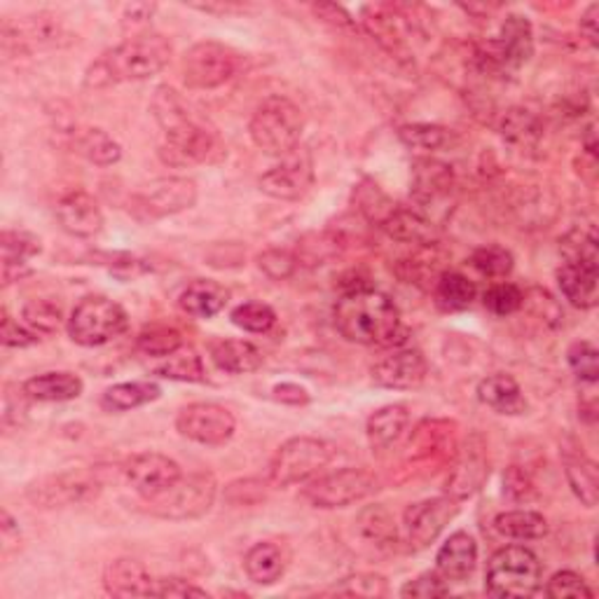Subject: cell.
<instances>
[{
	"label": "cell",
	"mask_w": 599,
	"mask_h": 599,
	"mask_svg": "<svg viewBox=\"0 0 599 599\" xmlns=\"http://www.w3.org/2000/svg\"><path fill=\"white\" fill-rule=\"evenodd\" d=\"M151 110L165 134V145H161L165 161L197 165V161H216L225 155V145L216 129L194 116V110L173 87H157Z\"/></svg>",
	"instance_id": "obj_1"
},
{
	"label": "cell",
	"mask_w": 599,
	"mask_h": 599,
	"mask_svg": "<svg viewBox=\"0 0 599 599\" xmlns=\"http://www.w3.org/2000/svg\"><path fill=\"white\" fill-rule=\"evenodd\" d=\"M335 328L349 343L388 347L400 331V310L392 298L372 286L343 290L335 304Z\"/></svg>",
	"instance_id": "obj_2"
},
{
	"label": "cell",
	"mask_w": 599,
	"mask_h": 599,
	"mask_svg": "<svg viewBox=\"0 0 599 599\" xmlns=\"http://www.w3.org/2000/svg\"><path fill=\"white\" fill-rule=\"evenodd\" d=\"M171 55H173V47L169 38H165L161 34H153V31H148V34L129 36L124 43L104 52L92 63L85 75V85L101 89L110 85L151 80L159 71L167 69Z\"/></svg>",
	"instance_id": "obj_3"
},
{
	"label": "cell",
	"mask_w": 599,
	"mask_h": 599,
	"mask_svg": "<svg viewBox=\"0 0 599 599\" xmlns=\"http://www.w3.org/2000/svg\"><path fill=\"white\" fill-rule=\"evenodd\" d=\"M302 129V110L288 96H269V99L255 108L249 122V134L255 148H261L272 157H286L288 153L300 148Z\"/></svg>",
	"instance_id": "obj_4"
},
{
	"label": "cell",
	"mask_w": 599,
	"mask_h": 599,
	"mask_svg": "<svg viewBox=\"0 0 599 599\" xmlns=\"http://www.w3.org/2000/svg\"><path fill=\"white\" fill-rule=\"evenodd\" d=\"M543 566L525 546L496 550L484 574V590L494 597H531L541 590Z\"/></svg>",
	"instance_id": "obj_5"
},
{
	"label": "cell",
	"mask_w": 599,
	"mask_h": 599,
	"mask_svg": "<svg viewBox=\"0 0 599 599\" xmlns=\"http://www.w3.org/2000/svg\"><path fill=\"white\" fill-rule=\"evenodd\" d=\"M335 457V447L312 435L286 441L269 462V482L274 488H290L316 478Z\"/></svg>",
	"instance_id": "obj_6"
},
{
	"label": "cell",
	"mask_w": 599,
	"mask_h": 599,
	"mask_svg": "<svg viewBox=\"0 0 599 599\" xmlns=\"http://www.w3.org/2000/svg\"><path fill=\"white\" fill-rule=\"evenodd\" d=\"M129 316L124 307L104 296H87L75 304L69 319V335L80 347H104L124 335Z\"/></svg>",
	"instance_id": "obj_7"
},
{
	"label": "cell",
	"mask_w": 599,
	"mask_h": 599,
	"mask_svg": "<svg viewBox=\"0 0 599 599\" xmlns=\"http://www.w3.org/2000/svg\"><path fill=\"white\" fill-rule=\"evenodd\" d=\"M380 490V480L375 474L366 471V468H339V471H331L316 476L310 480V484L302 490V499L314 508H347L351 504L368 499Z\"/></svg>",
	"instance_id": "obj_8"
},
{
	"label": "cell",
	"mask_w": 599,
	"mask_h": 599,
	"mask_svg": "<svg viewBox=\"0 0 599 599\" xmlns=\"http://www.w3.org/2000/svg\"><path fill=\"white\" fill-rule=\"evenodd\" d=\"M241 55L218 40L194 43L183 55L181 73L190 89H216L239 73Z\"/></svg>",
	"instance_id": "obj_9"
},
{
	"label": "cell",
	"mask_w": 599,
	"mask_h": 599,
	"mask_svg": "<svg viewBox=\"0 0 599 599\" xmlns=\"http://www.w3.org/2000/svg\"><path fill=\"white\" fill-rule=\"evenodd\" d=\"M218 484L212 474H190L178 480L173 488L159 494L148 504V511L165 520H194L212 511L216 501Z\"/></svg>",
	"instance_id": "obj_10"
},
{
	"label": "cell",
	"mask_w": 599,
	"mask_h": 599,
	"mask_svg": "<svg viewBox=\"0 0 599 599\" xmlns=\"http://www.w3.org/2000/svg\"><path fill=\"white\" fill-rule=\"evenodd\" d=\"M534 55V28L523 14H508L499 34L482 47L480 59L492 71H515L525 67Z\"/></svg>",
	"instance_id": "obj_11"
},
{
	"label": "cell",
	"mask_w": 599,
	"mask_h": 599,
	"mask_svg": "<svg viewBox=\"0 0 599 599\" xmlns=\"http://www.w3.org/2000/svg\"><path fill=\"white\" fill-rule=\"evenodd\" d=\"M176 431L192 443L216 447L232 439L237 419L218 403H190L176 415Z\"/></svg>",
	"instance_id": "obj_12"
},
{
	"label": "cell",
	"mask_w": 599,
	"mask_h": 599,
	"mask_svg": "<svg viewBox=\"0 0 599 599\" xmlns=\"http://www.w3.org/2000/svg\"><path fill=\"white\" fill-rule=\"evenodd\" d=\"M314 185V159L304 148L281 157L279 165L261 176V190L272 200L296 202Z\"/></svg>",
	"instance_id": "obj_13"
},
{
	"label": "cell",
	"mask_w": 599,
	"mask_h": 599,
	"mask_svg": "<svg viewBox=\"0 0 599 599\" xmlns=\"http://www.w3.org/2000/svg\"><path fill=\"white\" fill-rule=\"evenodd\" d=\"M457 513H459V501L447 494L412 504L406 511V515H403V527H406V539L410 548L415 550L429 548L435 539L441 537V531L455 520Z\"/></svg>",
	"instance_id": "obj_14"
},
{
	"label": "cell",
	"mask_w": 599,
	"mask_h": 599,
	"mask_svg": "<svg viewBox=\"0 0 599 599\" xmlns=\"http://www.w3.org/2000/svg\"><path fill=\"white\" fill-rule=\"evenodd\" d=\"M124 478L132 484V490L143 499L151 501L165 494L169 488L183 478L181 466L159 452H141V455L129 457L124 462Z\"/></svg>",
	"instance_id": "obj_15"
},
{
	"label": "cell",
	"mask_w": 599,
	"mask_h": 599,
	"mask_svg": "<svg viewBox=\"0 0 599 599\" xmlns=\"http://www.w3.org/2000/svg\"><path fill=\"white\" fill-rule=\"evenodd\" d=\"M197 202V183L183 176L159 178L136 197V212L145 218H167L194 206Z\"/></svg>",
	"instance_id": "obj_16"
},
{
	"label": "cell",
	"mask_w": 599,
	"mask_h": 599,
	"mask_svg": "<svg viewBox=\"0 0 599 599\" xmlns=\"http://www.w3.org/2000/svg\"><path fill=\"white\" fill-rule=\"evenodd\" d=\"M101 490V482L96 480L92 471H69L61 476L45 478L43 482H36L34 488L28 490V496L34 499V504L43 508H61L80 504V501H87L96 496Z\"/></svg>",
	"instance_id": "obj_17"
},
{
	"label": "cell",
	"mask_w": 599,
	"mask_h": 599,
	"mask_svg": "<svg viewBox=\"0 0 599 599\" xmlns=\"http://www.w3.org/2000/svg\"><path fill=\"white\" fill-rule=\"evenodd\" d=\"M372 382L382 388H396V392H406V388H417L429 375V363L424 354L410 347H398L392 354L382 356V359L370 370Z\"/></svg>",
	"instance_id": "obj_18"
},
{
	"label": "cell",
	"mask_w": 599,
	"mask_h": 599,
	"mask_svg": "<svg viewBox=\"0 0 599 599\" xmlns=\"http://www.w3.org/2000/svg\"><path fill=\"white\" fill-rule=\"evenodd\" d=\"M480 435H471L468 439L466 447L459 452V459L452 468L447 482H445V494L464 501L468 496H474L476 492L482 490L484 480L490 478V462H488V452Z\"/></svg>",
	"instance_id": "obj_19"
},
{
	"label": "cell",
	"mask_w": 599,
	"mask_h": 599,
	"mask_svg": "<svg viewBox=\"0 0 599 599\" xmlns=\"http://www.w3.org/2000/svg\"><path fill=\"white\" fill-rule=\"evenodd\" d=\"M57 220L63 232L80 239L96 237L104 230L101 206L85 190H73L63 194L57 204Z\"/></svg>",
	"instance_id": "obj_20"
},
{
	"label": "cell",
	"mask_w": 599,
	"mask_h": 599,
	"mask_svg": "<svg viewBox=\"0 0 599 599\" xmlns=\"http://www.w3.org/2000/svg\"><path fill=\"white\" fill-rule=\"evenodd\" d=\"M478 564V543L468 531H455L441 546L435 555V572H439L447 583H462L476 572Z\"/></svg>",
	"instance_id": "obj_21"
},
{
	"label": "cell",
	"mask_w": 599,
	"mask_h": 599,
	"mask_svg": "<svg viewBox=\"0 0 599 599\" xmlns=\"http://www.w3.org/2000/svg\"><path fill=\"white\" fill-rule=\"evenodd\" d=\"M157 580L136 560H116L106 566L104 588L112 597H151L155 595Z\"/></svg>",
	"instance_id": "obj_22"
},
{
	"label": "cell",
	"mask_w": 599,
	"mask_h": 599,
	"mask_svg": "<svg viewBox=\"0 0 599 599\" xmlns=\"http://www.w3.org/2000/svg\"><path fill=\"white\" fill-rule=\"evenodd\" d=\"M599 265L588 263H570L564 261L558 269V284L564 300L574 304L576 310H595L599 302L597 293Z\"/></svg>",
	"instance_id": "obj_23"
},
{
	"label": "cell",
	"mask_w": 599,
	"mask_h": 599,
	"mask_svg": "<svg viewBox=\"0 0 599 599\" xmlns=\"http://www.w3.org/2000/svg\"><path fill=\"white\" fill-rule=\"evenodd\" d=\"M230 300V290L212 279H194L190 281L181 296H178V307L181 312L192 319H212L225 310Z\"/></svg>",
	"instance_id": "obj_24"
},
{
	"label": "cell",
	"mask_w": 599,
	"mask_h": 599,
	"mask_svg": "<svg viewBox=\"0 0 599 599\" xmlns=\"http://www.w3.org/2000/svg\"><path fill=\"white\" fill-rule=\"evenodd\" d=\"M208 356L214 366L228 375H247L263 366V351L247 339H214Z\"/></svg>",
	"instance_id": "obj_25"
},
{
	"label": "cell",
	"mask_w": 599,
	"mask_h": 599,
	"mask_svg": "<svg viewBox=\"0 0 599 599\" xmlns=\"http://www.w3.org/2000/svg\"><path fill=\"white\" fill-rule=\"evenodd\" d=\"M478 398L482 406H488L496 415H523L527 410V398L520 384L511 375H490L478 384Z\"/></svg>",
	"instance_id": "obj_26"
},
{
	"label": "cell",
	"mask_w": 599,
	"mask_h": 599,
	"mask_svg": "<svg viewBox=\"0 0 599 599\" xmlns=\"http://www.w3.org/2000/svg\"><path fill=\"white\" fill-rule=\"evenodd\" d=\"M382 230L394 241H400V244L429 247V249L435 247V237H439L429 218H424L419 212H412V208H403V206H396V212L382 223Z\"/></svg>",
	"instance_id": "obj_27"
},
{
	"label": "cell",
	"mask_w": 599,
	"mask_h": 599,
	"mask_svg": "<svg viewBox=\"0 0 599 599\" xmlns=\"http://www.w3.org/2000/svg\"><path fill=\"white\" fill-rule=\"evenodd\" d=\"M410 427V412L400 403L384 406L368 417L366 433L372 450H392Z\"/></svg>",
	"instance_id": "obj_28"
},
{
	"label": "cell",
	"mask_w": 599,
	"mask_h": 599,
	"mask_svg": "<svg viewBox=\"0 0 599 599\" xmlns=\"http://www.w3.org/2000/svg\"><path fill=\"white\" fill-rule=\"evenodd\" d=\"M83 388V380L73 372H43V375L26 380L22 392L26 398L38 403H67L80 398Z\"/></svg>",
	"instance_id": "obj_29"
},
{
	"label": "cell",
	"mask_w": 599,
	"mask_h": 599,
	"mask_svg": "<svg viewBox=\"0 0 599 599\" xmlns=\"http://www.w3.org/2000/svg\"><path fill=\"white\" fill-rule=\"evenodd\" d=\"M452 185H455V173H452V167L431 157L415 161L412 194L417 197V202L431 204L435 200H441L445 194H450Z\"/></svg>",
	"instance_id": "obj_30"
},
{
	"label": "cell",
	"mask_w": 599,
	"mask_h": 599,
	"mask_svg": "<svg viewBox=\"0 0 599 599\" xmlns=\"http://www.w3.org/2000/svg\"><path fill=\"white\" fill-rule=\"evenodd\" d=\"M161 396V386L151 380L141 382H122L116 386H108L101 394L99 406L106 412H129L155 403Z\"/></svg>",
	"instance_id": "obj_31"
},
{
	"label": "cell",
	"mask_w": 599,
	"mask_h": 599,
	"mask_svg": "<svg viewBox=\"0 0 599 599\" xmlns=\"http://www.w3.org/2000/svg\"><path fill=\"white\" fill-rule=\"evenodd\" d=\"M478 298L476 284L459 272H443L433 284V302L445 314L464 312Z\"/></svg>",
	"instance_id": "obj_32"
},
{
	"label": "cell",
	"mask_w": 599,
	"mask_h": 599,
	"mask_svg": "<svg viewBox=\"0 0 599 599\" xmlns=\"http://www.w3.org/2000/svg\"><path fill=\"white\" fill-rule=\"evenodd\" d=\"M244 572L255 586H274L286 572V558L277 543H255L244 555Z\"/></svg>",
	"instance_id": "obj_33"
},
{
	"label": "cell",
	"mask_w": 599,
	"mask_h": 599,
	"mask_svg": "<svg viewBox=\"0 0 599 599\" xmlns=\"http://www.w3.org/2000/svg\"><path fill=\"white\" fill-rule=\"evenodd\" d=\"M494 529L501 534V537L513 539V541H537L548 534V520L537 511L517 508V511L499 513L494 517Z\"/></svg>",
	"instance_id": "obj_34"
},
{
	"label": "cell",
	"mask_w": 599,
	"mask_h": 599,
	"mask_svg": "<svg viewBox=\"0 0 599 599\" xmlns=\"http://www.w3.org/2000/svg\"><path fill=\"white\" fill-rule=\"evenodd\" d=\"M155 375L161 380H173V382H206V368L197 349L192 347H181L173 354H169L167 359H161V363L155 366Z\"/></svg>",
	"instance_id": "obj_35"
},
{
	"label": "cell",
	"mask_w": 599,
	"mask_h": 599,
	"mask_svg": "<svg viewBox=\"0 0 599 599\" xmlns=\"http://www.w3.org/2000/svg\"><path fill=\"white\" fill-rule=\"evenodd\" d=\"M564 474L580 504L586 508H595L597 496H599L595 462L583 455V452H576V455H564Z\"/></svg>",
	"instance_id": "obj_36"
},
{
	"label": "cell",
	"mask_w": 599,
	"mask_h": 599,
	"mask_svg": "<svg viewBox=\"0 0 599 599\" xmlns=\"http://www.w3.org/2000/svg\"><path fill=\"white\" fill-rule=\"evenodd\" d=\"M75 151L96 167H112L122 157L120 143L104 129H85L75 136Z\"/></svg>",
	"instance_id": "obj_37"
},
{
	"label": "cell",
	"mask_w": 599,
	"mask_h": 599,
	"mask_svg": "<svg viewBox=\"0 0 599 599\" xmlns=\"http://www.w3.org/2000/svg\"><path fill=\"white\" fill-rule=\"evenodd\" d=\"M499 132L513 145H534L543 136V122L527 108H511L499 122Z\"/></svg>",
	"instance_id": "obj_38"
},
{
	"label": "cell",
	"mask_w": 599,
	"mask_h": 599,
	"mask_svg": "<svg viewBox=\"0 0 599 599\" xmlns=\"http://www.w3.org/2000/svg\"><path fill=\"white\" fill-rule=\"evenodd\" d=\"M398 139L408 145L412 151L419 153H435L450 148L452 141H455V132L441 124H406L398 129Z\"/></svg>",
	"instance_id": "obj_39"
},
{
	"label": "cell",
	"mask_w": 599,
	"mask_h": 599,
	"mask_svg": "<svg viewBox=\"0 0 599 599\" xmlns=\"http://www.w3.org/2000/svg\"><path fill=\"white\" fill-rule=\"evenodd\" d=\"M356 527L363 534V539L375 546H392L398 539L394 517L384 506H368L366 511H361Z\"/></svg>",
	"instance_id": "obj_40"
},
{
	"label": "cell",
	"mask_w": 599,
	"mask_h": 599,
	"mask_svg": "<svg viewBox=\"0 0 599 599\" xmlns=\"http://www.w3.org/2000/svg\"><path fill=\"white\" fill-rule=\"evenodd\" d=\"M22 321L38 337L40 335H55L61 328V323H63V310H61L59 302H55L50 298H36V300H31V302L24 304Z\"/></svg>",
	"instance_id": "obj_41"
},
{
	"label": "cell",
	"mask_w": 599,
	"mask_h": 599,
	"mask_svg": "<svg viewBox=\"0 0 599 599\" xmlns=\"http://www.w3.org/2000/svg\"><path fill=\"white\" fill-rule=\"evenodd\" d=\"M339 251H343V239H339L337 235L314 232L300 241L296 257H298V265L316 267V265L333 261L335 255H339Z\"/></svg>",
	"instance_id": "obj_42"
},
{
	"label": "cell",
	"mask_w": 599,
	"mask_h": 599,
	"mask_svg": "<svg viewBox=\"0 0 599 599\" xmlns=\"http://www.w3.org/2000/svg\"><path fill=\"white\" fill-rule=\"evenodd\" d=\"M471 265L478 274L488 279H506L508 274L515 267V257L508 249L490 244V247H480L471 255Z\"/></svg>",
	"instance_id": "obj_43"
},
{
	"label": "cell",
	"mask_w": 599,
	"mask_h": 599,
	"mask_svg": "<svg viewBox=\"0 0 599 599\" xmlns=\"http://www.w3.org/2000/svg\"><path fill=\"white\" fill-rule=\"evenodd\" d=\"M566 363L580 384L595 386L599 380V351L590 339H578L570 349H566Z\"/></svg>",
	"instance_id": "obj_44"
},
{
	"label": "cell",
	"mask_w": 599,
	"mask_h": 599,
	"mask_svg": "<svg viewBox=\"0 0 599 599\" xmlns=\"http://www.w3.org/2000/svg\"><path fill=\"white\" fill-rule=\"evenodd\" d=\"M482 302L494 316H511L525 307V290L511 281H496L484 290Z\"/></svg>",
	"instance_id": "obj_45"
},
{
	"label": "cell",
	"mask_w": 599,
	"mask_h": 599,
	"mask_svg": "<svg viewBox=\"0 0 599 599\" xmlns=\"http://www.w3.org/2000/svg\"><path fill=\"white\" fill-rule=\"evenodd\" d=\"M237 328L247 333H269L277 326V312L265 302H244L232 310L230 314Z\"/></svg>",
	"instance_id": "obj_46"
},
{
	"label": "cell",
	"mask_w": 599,
	"mask_h": 599,
	"mask_svg": "<svg viewBox=\"0 0 599 599\" xmlns=\"http://www.w3.org/2000/svg\"><path fill=\"white\" fill-rule=\"evenodd\" d=\"M136 345L145 356H151V359H167L169 354L183 347V337L176 328L153 326V328H145L139 335Z\"/></svg>",
	"instance_id": "obj_47"
},
{
	"label": "cell",
	"mask_w": 599,
	"mask_h": 599,
	"mask_svg": "<svg viewBox=\"0 0 599 599\" xmlns=\"http://www.w3.org/2000/svg\"><path fill=\"white\" fill-rule=\"evenodd\" d=\"M562 253L564 261L570 263H588L597 265L599 263V251H597V235L595 228H576L562 241Z\"/></svg>",
	"instance_id": "obj_48"
},
{
	"label": "cell",
	"mask_w": 599,
	"mask_h": 599,
	"mask_svg": "<svg viewBox=\"0 0 599 599\" xmlns=\"http://www.w3.org/2000/svg\"><path fill=\"white\" fill-rule=\"evenodd\" d=\"M0 249H3V263H26L36 257L43 247L40 239L24 230H5L0 239Z\"/></svg>",
	"instance_id": "obj_49"
},
{
	"label": "cell",
	"mask_w": 599,
	"mask_h": 599,
	"mask_svg": "<svg viewBox=\"0 0 599 599\" xmlns=\"http://www.w3.org/2000/svg\"><path fill=\"white\" fill-rule=\"evenodd\" d=\"M366 185L368 188H359V200H356V202H359L361 214L370 223H378L382 228V223L396 212L398 204H394L392 200H388L378 185H372V183H366Z\"/></svg>",
	"instance_id": "obj_50"
},
{
	"label": "cell",
	"mask_w": 599,
	"mask_h": 599,
	"mask_svg": "<svg viewBox=\"0 0 599 599\" xmlns=\"http://www.w3.org/2000/svg\"><path fill=\"white\" fill-rule=\"evenodd\" d=\"M546 595L553 599H564V597H580V599H592L595 592L588 586V580L583 578L576 572H558L553 578L548 580Z\"/></svg>",
	"instance_id": "obj_51"
},
{
	"label": "cell",
	"mask_w": 599,
	"mask_h": 599,
	"mask_svg": "<svg viewBox=\"0 0 599 599\" xmlns=\"http://www.w3.org/2000/svg\"><path fill=\"white\" fill-rule=\"evenodd\" d=\"M335 595L347 597H384L388 592L386 580L375 574H354L339 580V586L333 588Z\"/></svg>",
	"instance_id": "obj_52"
},
{
	"label": "cell",
	"mask_w": 599,
	"mask_h": 599,
	"mask_svg": "<svg viewBox=\"0 0 599 599\" xmlns=\"http://www.w3.org/2000/svg\"><path fill=\"white\" fill-rule=\"evenodd\" d=\"M257 267H261L269 279L284 281L288 277H293V272L298 267V257L296 253L284 251V249H267L265 253L257 255Z\"/></svg>",
	"instance_id": "obj_53"
},
{
	"label": "cell",
	"mask_w": 599,
	"mask_h": 599,
	"mask_svg": "<svg viewBox=\"0 0 599 599\" xmlns=\"http://www.w3.org/2000/svg\"><path fill=\"white\" fill-rule=\"evenodd\" d=\"M450 595L447 580L439 572H427L408 580L406 586L400 588V597H419V599H433V597H445Z\"/></svg>",
	"instance_id": "obj_54"
},
{
	"label": "cell",
	"mask_w": 599,
	"mask_h": 599,
	"mask_svg": "<svg viewBox=\"0 0 599 599\" xmlns=\"http://www.w3.org/2000/svg\"><path fill=\"white\" fill-rule=\"evenodd\" d=\"M0 339H3L5 347L24 349V347H34L40 337L34 331H31L26 326V323L14 321L8 312H3V326H0Z\"/></svg>",
	"instance_id": "obj_55"
},
{
	"label": "cell",
	"mask_w": 599,
	"mask_h": 599,
	"mask_svg": "<svg viewBox=\"0 0 599 599\" xmlns=\"http://www.w3.org/2000/svg\"><path fill=\"white\" fill-rule=\"evenodd\" d=\"M155 597L188 599V597H208V592L185 578H161L155 586Z\"/></svg>",
	"instance_id": "obj_56"
},
{
	"label": "cell",
	"mask_w": 599,
	"mask_h": 599,
	"mask_svg": "<svg viewBox=\"0 0 599 599\" xmlns=\"http://www.w3.org/2000/svg\"><path fill=\"white\" fill-rule=\"evenodd\" d=\"M153 12H155V5H148V3H134V5H127L124 8V26L132 24V36H139V34H148V24L153 20Z\"/></svg>",
	"instance_id": "obj_57"
},
{
	"label": "cell",
	"mask_w": 599,
	"mask_h": 599,
	"mask_svg": "<svg viewBox=\"0 0 599 599\" xmlns=\"http://www.w3.org/2000/svg\"><path fill=\"white\" fill-rule=\"evenodd\" d=\"M504 492L515 501H523L534 494V484L527 478V474L520 471V468L511 466V471L504 476Z\"/></svg>",
	"instance_id": "obj_58"
},
{
	"label": "cell",
	"mask_w": 599,
	"mask_h": 599,
	"mask_svg": "<svg viewBox=\"0 0 599 599\" xmlns=\"http://www.w3.org/2000/svg\"><path fill=\"white\" fill-rule=\"evenodd\" d=\"M272 398L277 403H284V406H307L310 403V394L307 388L293 382H284L272 388Z\"/></svg>",
	"instance_id": "obj_59"
},
{
	"label": "cell",
	"mask_w": 599,
	"mask_h": 599,
	"mask_svg": "<svg viewBox=\"0 0 599 599\" xmlns=\"http://www.w3.org/2000/svg\"><path fill=\"white\" fill-rule=\"evenodd\" d=\"M597 17H599V5L592 3L580 17V36L586 38L592 47L599 43V28H597Z\"/></svg>",
	"instance_id": "obj_60"
},
{
	"label": "cell",
	"mask_w": 599,
	"mask_h": 599,
	"mask_svg": "<svg viewBox=\"0 0 599 599\" xmlns=\"http://www.w3.org/2000/svg\"><path fill=\"white\" fill-rule=\"evenodd\" d=\"M314 12L319 14L321 20H326V22L337 24V26H351L354 24L349 14L343 8H337V5H316Z\"/></svg>",
	"instance_id": "obj_61"
}]
</instances>
